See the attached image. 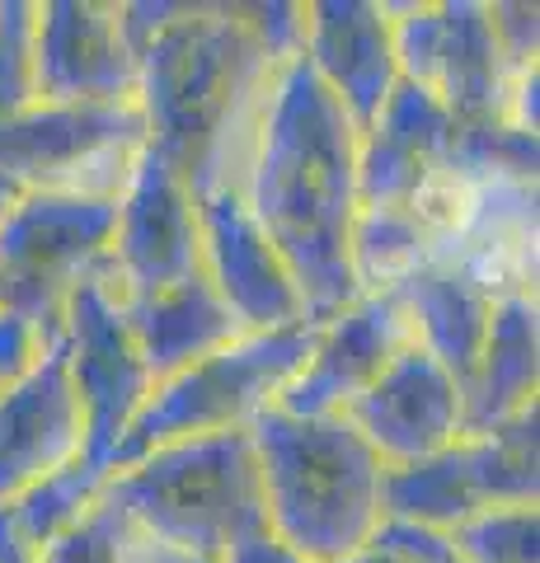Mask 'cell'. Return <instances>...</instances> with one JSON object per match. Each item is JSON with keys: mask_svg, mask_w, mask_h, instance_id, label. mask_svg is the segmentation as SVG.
Returning <instances> with one entry per match:
<instances>
[{"mask_svg": "<svg viewBox=\"0 0 540 563\" xmlns=\"http://www.w3.org/2000/svg\"><path fill=\"white\" fill-rule=\"evenodd\" d=\"M494 24V38L503 47L513 70H536V47H540V10L536 5H517V0H498L484 5Z\"/></svg>", "mask_w": 540, "mask_h": 563, "instance_id": "cell-28", "label": "cell"}, {"mask_svg": "<svg viewBox=\"0 0 540 563\" xmlns=\"http://www.w3.org/2000/svg\"><path fill=\"white\" fill-rule=\"evenodd\" d=\"M320 324H287L245 333L231 347L212 352V357L194 362L188 372L161 380L146 395L142 413L118 442L109 470H128L142 461L146 451L184 442V437H217V432H245L250 422L273 409L277 395L291 385V376L306 366L310 347H316Z\"/></svg>", "mask_w": 540, "mask_h": 563, "instance_id": "cell-5", "label": "cell"}, {"mask_svg": "<svg viewBox=\"0 0 540 563\" xmlns=\"http://www.w3.org/2000/svg\"><path fill=\"white\" fill-rule=\"evenodd\" d=\"M103 498L123 507L146 540L198 563H217L231 544L268 531L250 428L155 446L118 470Z\"/></svg>", "mask_w": 540, "mask_h": 563, "instance_id": "cell-4", "label": "cell"}, {"mask_svg": "<svg viewBox=\"0 0 540 563\" xmlns=\"http://www.w3.org/2000/svg\"><path fill=\"white\" fill-rule=\"evenodd\" d=\"M136 62L146 146L194 188V198L240 188L268 80L283 66L254 33L250 10L174 5Z\"/></svg>", "mask_w": 540, "mask_h": 563, "instance_id": "cell-2", "label": "cell"}, {"mask_svg": "<svg viewBox=\"0 0 540 563\" xmlns=\"http://www.w3.org/2000/svg\"><path fill=\"white\" fill-rule=\"evenodd\" d=\"M38 103L33 90V5L0 0V122Z\"/></svg>", "mask_w": 540, "mask_h": 563, "instance_id": "cell-26", "label": "cell"}, {"mask_svg": "<svg viewBox=\"0 0 540 563\" xmlns=\"http://www.w3.org/2000/svg\"><path fill=\"white\" fill-rule=\"evenodd\" d=\"M109 479H113V470H103V465L80 455V461H71L66 470L38 479L29 493H20V498L10 503V517L33 550H43L52 536H62L66 526H76L85 512H90Z\"/></svg>", "mask_w": 540, "mask_h": 563, "instance_id": "cell-23", "label": "cell"}, {"mask_svg": "<svg viewBox=\"0 0 540 563\" xmlns=\"http://www.w3.org/2000/svg\"><path fill=\"white\" fill-rule=\"evenodd\" d=\"M339 563H414V559L386 550V544H362L357 554H348V559H339Z\"/></svg>", "mask_w": 540, "mask_h": 563, "instance_id": "cell-31", "label": "cell"}, {"mask_svg": "<svg viewBox=\"0 0 540 563\" xmlns=\"http://www.w3.org/2000/svg\"><path fill=\"white\" fill-rule=\"evenodd\" d=\"M405 343H414V329L395 296L390 291L357 296L353 306H343L334 320H324L316 329V347H310L306 366L291 376V385L277 395L273 409H283L291 418L343 413L386 372L390 357Z\"/></svg>", "mask_w": 540, "mask_h": 563, "instance_id": "cell-15", "label": "cell"}, {"mask_svg": "<svg viewBox=\"0 0 540 563\" xmlns=\"http://www.w3.org/2000/svg\"><path fill=\"white\" fill-rule=\"evenodd\" d=\"M0 306H5V291H0Z\"/></svg>", "mask_w": 540, "mask_h": 563, "instance_id": "cell-34", "label": "cell"}, {"mask_svg": "<svg viewBox=\"0 0 540 563\" xmlns=\"http://www.w3.org/2000/svg\"><path fill=\"white\" fill-rule=\"evenodd\" d=\"M348 428L367 442L381 465H414L461 437V385L428 347L405 343L367 390L343 409Z\"/></svg>", "mask_w": 540, "mask_h": 563, "instance_id": "cell-13", "label": "cell"}, {"mask_svg": "<svg viewBox=\"0 0 540 563\" xmlns=\"http://www.w3.org/2000/svg\"><path fill=\"white\" fill-rule=\"evenodd\" d=\"M451 132H456V118L428 90L399 80L357 141L362 207H405L423 174L447 161Z\"/></svg>", "mask_w": 540, "mask_h": 563, "instance_id": "cell-18", "label": "cell"}, {"mask_svg": "<svg viewBox=\"0 0 540 563\" xmlns=\"http://www.w3.org/2000/svg\"><path fill=\"white\" fill-rule=\"evenodd\" d=\"M123 314L155 385L250 333L202 273L179 282V287L132 296V301H123Z\"/></svg>", "mask_w": 540, "mask_h": 563, "instance_id": "cell-19", "label": "cell"}, {"mask_svg": "<svg viewBox=\"0 0 540 563\" xmlns=\"http://www.w3.org/2000/svg\"><path fill=\"white\" fill-rule=\"evenodd\" d=\"M142 62L123 10L99 0L33 5V90L38 103H132Z\"/></svg>", "mask_w": 540, "mask_h": 563, "instance_id": "cell-12", "label": "cell"}, {"mask_svg": "<svg viewBox=\"0 0 540 563\" xmlns=\"http://www.w3.org/2000/svg\"><path fill=\"white\" fill-rule=\"evenodd\" d=\"M461 563H540V526L536 503L484 507L447 531Z\"/></svg>", "mask_w": 540, "mask_h": 563, "instance_id": "cell-24", "label": "cell"}, {"mask_svg": "<svg viewBox=\"0 0 540 563\" xmlns=\"http://www.w3.org/2000/svg\"><path fill=\"white\" fill-rule=\"evenodd\" d=\"M0 563H38V550H33V544L20 536L10 507H0Z\"/></svg>", "mask_w": 540, "mask_h": 563, "instance_id": "cell-30", "label": "cell"}, {"mask_svg": "<svg viewBox=\"0 0 540 563\" xmlns=\"http://www.w3.org/2000/svg\"><path fill=\"white\" fill-rule=\"evenodd\" d=\"M132 563H198V559H184V554H174L165 550V544H155V540H142V550H136Z\"/></svg>", "mask_w": 540, "mask_h": 563, "instance_id": "cell-32", "label": "cell"}, {"mask_svg": "<svg viewBox=\"0 0 540 563\" xmlns=\"http://www.w3.org/2000/svg\"><path fill=\"white\" fill-rule=\"evenodd\" d=\"M202 225V277L217 287V296L235 310V320L250 333L287 329L306 320V301L296 291V277L283 254L268 244L250 217L245 198L235 188L198 198Z\"/></svg>", "mask_w": 540, "mask_h": 563, "instance_id": "cell-14", "label": "cell"}, {"mask_svg": "<svg viewBox=\"0 0 540 563\" xmlns=\"http://www.w3.org/2000/svg\"><path fill=\"white\" fill-rule=\"evenodd\" d=\"M390 296L399 301V310H405L414 343L428 347L465 390L470 376H475L484 333H489L494 296H484L461 268H447V263L418 268L414 277L399 282Z\"/></svg>", "mask_w": 540, "mask_h": 563, "instance_id": "cell-21", "label": "cell"}, {"mask_svg": "<svg viewBox=\"0 0 540 563\" xmlns=\"http://www.w3.org/2000/svg\"><path fill=\"white\" fill-rule=\"evenodd\" d=\"M57 343V339H47V333L29 320L24 310H14V306H0V390L14 380H24L33 366L43 362V352Z\"/></svg>", "mask_w": 540, "mask_h": 563, "instance_id": "cell-27", "label": "cell"}, {"mask_svg": "<svg viewBox=\"0 0 540 563\" xmlns=\"http://www.w3.org/2000/svg\"><path fill=\"white\" fill-rule=\"evenodd\" d=\"M109 268L123 301L179 287V282L202 273L198 198L151 146L118 198Z\"/></svg>", "mask_w": 540, "mask_h": 563, "instance_id": "cell-11", "label": "cell"}, {"mask_svg": "<svg viewBox=\"0 0 540 563\" xmlns=\"http://www.w3.org/2000/svg\"><path fill=\"white\" fill-rule=\"evenodd\" d=\"M536 385H540L536 296H503V301H494L475 376L461 390L465 399L461 437H484L503 428L508 418L527 413L536 404Z\"/></svg>", "mask_w": 540, "mask_h": 563, "instance_id": "cell-20", "label": "cell"}, {"mask_svg": "<svg viewBox=\"0 0 540 563\" xmlns=\"http://www.w3.org/2000/svg\"><path fill=\"white\" fill-rule=\"evenodd\" d=\"M14 198H20V188H14L10 179H0V217H5V211L14 207Z\"/></svg>", "mask_w": 540, "mask_h": 563, "instance_id": "cell-33", "label": "cell"}, {"mask_svg": "<svg viewBox=\"0 0 540 563\" xmlns=\"http://www.w3.org/2000/svg\"><path fill=\"white\" fill-rule=\"evenodd\" d=\"M357 122L329 85L291 57L273 70L240 198L296 277L306 320L324 324L357 301L348 235L357 221Z\"/></svg>", "mask_w": 540, "mask_h": 563, "instance_id": "cell-1", "label": "cell"}, {"mask_svg": "<svg viewBox=\"0 0 540 563\" xmlns=\"http://www.w3.org/2000/svg\"><path fill=\"white\" fill-rule=\"evenodd\" d=\"M268 536L306 563L357 554L381 526V455L343 413L291 418L264 409L250 422Z\"/></svg>", "mask_w": 540, "mask_h": 563, "instance_id": "cell-3", "label": "cell"}, {"mask_svg": "<svg viewBox=\"0 0 540 563\" xmlns=\"http://www.w3.org/2000/svg\"><path fill=\"white\" fill-rule=\"evenodd\" d=\"M301 57L362 132L399 85L390 5H372V0H316V5H306Z\"/></svg>", "mask_w": 540, "mask_h": 563, "instance_id": "cell-17", "label": "cell"}, {"mask_svg": "<svg viewBox=\"0 0 540 563\" xmlns=\"http://www.w3.org/2000/svg\"><path fill=\"white\" fill-rule=\"evenodd\" d=\"M146 155L132 103H33L0 122V179L20 192L118 202Z\"/></svg>", "mask_w": 540, "mask_h": 563, "instance_id": "cell-6", "label": "cell"}, {"mask_svg": "<svg viewBox=\"0 0 540 563\" xmlns=\"http://www.w3.org/2000/svg\"><path fill=\"white\" fill-rule=\"evenodd\" d=\"M62 347H66V366H71V385H76L80 413H85V461L109 470L123 432L132 428V418L142 413L146 395L155 390V380L128 329L109 254L66 296Z\"/></svg>", "mask_w": 540, "mask_h": 563, "instance_id": "cell-10", "label": "cell"}, {"mask_svg": "<svg viewBox=\"0 0 540 563\" xmlns=\"http://www.w3.org/2000/svg\"><path fill=\"white\" fill-rule=\"evenodd\" d=\"M142 540L146 536L128 521L123 507H113L99 493V503L76 526H66L62 536H52L43 544L38 563H132L136 550H142Z\"/></svg>", "mask_w": 540, "mask_h": 563, "instance_id": "cell-25", "label": "cell"}, {"mask_svg": "<svg viewBox=\"0 0 540 563\" xmlns=\"http://www.w3.org/2000/svg\"><path fill=\"white\" fill-rule=\"evenodd\" d=\"M217 563H306L301 554H291L283 540H273L268 531H258V536H250V540H240V544H231Z\"/></svg>", "mask_w": 540, "mask_h": 563, "instance_id": "cell-29", "label": "cell"}, {"mask_svg": "<svg viewBox=\"0 0 540 563\" xmlns=\"http://www.w3.org/2000/svg\"><path fill=\"white\" fill-rule=\"evenodd\" d=\"M540 404L484 437H456L428 461L390 465L381 479V517L451 531L484 507L536 503L540 493Z\"/></svg>", "mask_w": 540, "mask_h": 563, "instance_id": "cell-7", "label": "cell"}, {"mask_svg": "<svg viewBox=\"0 0 540 563\" xmlns=\"http://www.w3.org/2000/svg\"><path fill=\"white\" fill-rule=\"evenodd\" d=\"M85 455V413L62 339L24 380L0 390V507Z\"/></svg>", "mask_w": 540, "mask_h": 563, "instance_id": "cell-16", "label": "cell"}, {"mask_svg": "<svg viewBox=\"0 0 540 563\" xmlns=\"http://www.w3.org/2000/svg\"><path fill=\"white\" fill-rule=\"evenodd\" d=\"M399 80L428 90L456 122H508L531 70H513L480 0L390 5Z\"/></svg>", "mask_w": 540, "mask_h": 563, "instance_id": "cell-9", "label": "cell"}, {"mask_svg": "<svg viewBox=\"0 0 540 563\" xmlns=\"http://www.w3.org/2000/svg\"><path fill=\"white\" fill-rule=\"evenodd\" d=\"M348 263H353L357 296H386L432 263V235L409 207H357Z\"/></svg>", "mask_w": 540, "mask_h": 563, "instance_id": "cell-22", "label": "cell"}, {"mask_svg": "<svg viewBox=\"0 0 540 563\" xmlns=\"http://www.w3.org/2000/svg\"><path fill=\"white\" fill-rule=\"evenodd\" d=\"M118 202L20 192L0 217V291L47 339H62L66 296L90 277L113 240Z\"/></svg>", "mask_w": 540, "mask_h": 563, "instance_id": "cell-8", "label": "cell"}]
</instances>
